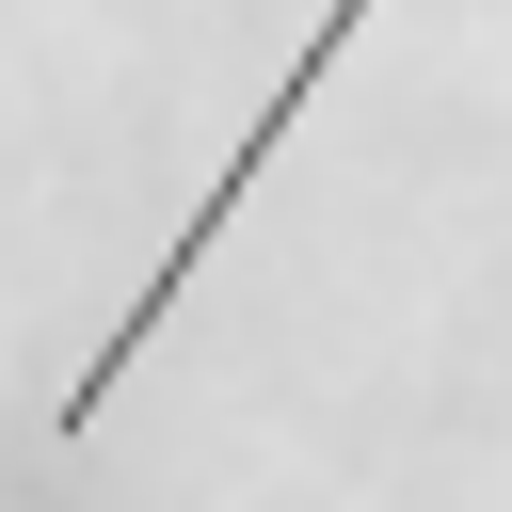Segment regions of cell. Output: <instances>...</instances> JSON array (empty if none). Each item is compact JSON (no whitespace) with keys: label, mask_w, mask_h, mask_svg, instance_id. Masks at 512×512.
<instances>
[{"label":"cell","mask_w":512,"mask_h":512,"mask_svg":"<svg viewBox=\"0 0 512 512\" xmlns=\"http://www.w3.org/2000/svg\"><path fill=\"white\" fill-rule=\"evenodd\" d=\"M368 16H384V0H336V16H320V32H304V48H288V80H272V96H256V128H240V144H224V176H208V192H192V224H176V240H160V272H144V288H128V320H112V336H96V368H80V384H64V416H48V432H96V416H112V384H128V368H144V336H160V320H176V288H192V272H208V256H224V240H240V208H256V176H272V144H288V128H304V112H320V80H336V48H352V32H368Z\"/></svg>","instance_id":"1"}]
</instances>
